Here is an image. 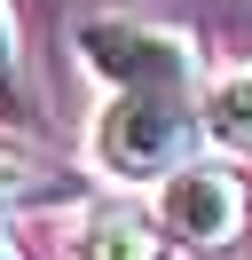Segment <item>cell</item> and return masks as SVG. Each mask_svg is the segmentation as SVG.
Here are the masks:
<instances>
[{"label":"cell","instance_id":"8","mask_svg":"<svg viewBox=\"0 0 252 260\" xmlns=\"http://www.w3.org/2000/svg\"><path fill=\"white\" fill-rule=\"evenodd\" d=\"M0 260H16V244H8V237H0Z\"/></svg>","mask_w":252,"mask_h":260},{"label":"cell","instance_id":"4","mask_svg":"<svg viewBox=\"0 0 252 260\" xmlns=\"http://www.w3.org/2000/svg\"><path fill=\"white\" fill-rule=\"evenodd\" d=\"M71 260H166V221L134 205H94L71 237Z\"/></svg>","mask_w":252,"mask_h":260},{"label":"cell","instance_id":"5","mask_svg":"<svg viewBox=\"0 0 252 260\" xmlns=\"http://www.w3.org/2000/svg\"><path fill=\"white\" fill-rule=\"evenodd\" d=\"M205 134L229 150H252V63H229L205 87Z\"/></svg>","mask_w":252,"mask_h":260},{"label":"cell","instance_id":"1","mask_svg":"<svg viewBox=\"0 0 252 260\" xmlns=\"http://www.w3.org/2000/svg\"><path fill=\"white\" fill-rule=\"evenodd\" d=\"M197 95H166V87H110L103 118H94V166L110 181H166L173 166L197 150Z\"/></svg>","mask_w":252,"mask_h":260},{"label":"cell","instance_id":"6","mask_svg":"<svg viewBox=\"0 0 252 260\" xmlns=\"http://www.w3.org/2000/svg\"><path fill=\"white\" fill-rule=\"evenodd\" d=\"M32 118V79H24V24H16V0H0V126H24Z\"/></svg>","mask_w":252,"mask_h":260},{"label":"cell","instance_id":"2","mask_svg":"<svg viewBox=\"0 0 252 260\" xmlns=\"http://www.w3.org/2000/svg\"><path fill=\"white\" fill-rule=\"evenodd\" d=\"M79 55L94 79L110 87H166V95H197V40L181 24L158 16H87L79 24Z\"/></svg>","mask_w":252,"mask_h":260},{"label":"cell","instance_id":"7","mask_svg":"<svg viewBox=\"0 0 252 260\" xmlns=\"http://www.w3.org/2000/svg\"><path fill=\"white\" fill-rule=\"evenodd\" d=\"M63 197H71L63 174L24 166V158H0V213H16V205H63Z\"/></svg>","mask_w":252,"mask_h":260},{"label":"cell","instance_id":"3","mask_svg":"<svg viewBox=\"0 0 252 260\" xmlns=\"http://www.w3.org/2000/svg\"><path fill=\"white\" fill-rule=\"evenodd\" d=\"M158 221H166L173 244L220 260L244 244V221H252V189L229 158H181L166 174V197H158Z\"/></svg>","mask_w":252,"mask_h":260}]
</instances>
